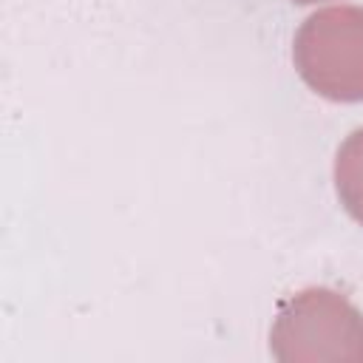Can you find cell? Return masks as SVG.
Masks as SVG:
<instances>
[{
    "label": "cell",
    "mask_w": 363,
    "mask_h": 363,
    "mask_svg": "<svg viewBox=\"0 0 363 363\" xmlns=\"http://www.w3.org/2000/svg\"><path fill=\"white\" fill-rule=\"evenodd\" d=\"M292 3H301V6H309V3H320V0H292Z\"/></svg>",
    "instance_id": "cell-4"
},
{
    "label": "cell",
    "mask_w": 363,
    "mask_h": 363,
    "mask_svg": "<svg viewBox=\"0 0 363 363\" xmlns=\"http://www.w3.org/2000/svg\"><path fill=\"white\" fill-rule=\"evenodd\" d=\"M301 79L332 102H363V6L309 14L292 43Z\"/></svg>",
    "instance_id": "cell-2"
},
{
    "label": "cell",
    "mask_w": 363,
    "mask_h": 363,
    "mask_svg": "<svg viewBox=\"0 0 363 363\" xmlns=\"http://www.w3.org/2000/svg\"><path fill=\"white\" fill-rule=\"evenodd\" d=\"M269 352L284 363H363V312L335 289L309 286L278 309Z\"/></svg>",
    "instance_id": "cell-1"
},
{
    "label": "cell",
    "mask_w": 363,
    "mask_h": 363,
    "mask_svg": "<svg viewBox=\"0 0 363 363\" xmlns=\"http://www.w3.org/2000/svg\"><path fill=\"white\" fill-rule=\"evenodd\" d=\"M335 187L343 210L363 224V128L352 130L335 156Z\"/></svg>",
    "instance_id": "cell-3"
}]
</instances>
